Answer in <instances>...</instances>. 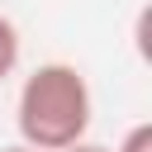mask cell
I'll list each match as a JSON object with an SVG mask.
<instances>
[{
    "instance_id": "cell-2",
    "label": "cell",
    "mask_w": 152,
    "mask_h": 152,
    "mask_svg": "<svg viewBox=\"0 0 152 152\" xmlns=\"http://www.w3.org/2000/svg\"><path fill=\"white\" fill-rule=\"evenodd\" d=\"M19 57H24L19 28H14V19H5V14H0V81H5V76H14Z\"/></svg>"
},
{
    "instance_id": "cell-1",
    "label": "cell",
    "mask_w": 152,
    "mask_h": 152,
    "mask_svg": "<svg viewBox=\"0 0 152 152\" xmlns=\"http://www.w3.org/2000/svg\"><path fill=\"white\" fill-rule=\"evenodd\" d=\"M90 114H95L90 86L81 76V66H71V62H43L19 86L14 124H19L24 147H33V152H62L71 142H86Z\"/></svg>"
},
{
    "instance_id": "cell-3",
    "label": "cell",
    "mask_w": 152,
    "mask_h": 152,
    "mask_svg": "<svg viewBox=\"0 0 152 152\" xmlns=\"http://www.w3.org/2000/svg\"><path fill=\"white\" fill-rule=\"evenodd\" d=\"M114 152H152V124H133Z\"/></svg>"
},
{
    "instance_id": "cell-5",
    "label": "cell",
    "mask_w": 152,
    "mask_h": 152,
    "mask_svg": "<svg viewBox=\"0 0 152 152\" xmlns=\"http://www.w3.org/2000/svg\"><path fill=\"white\" fill-rule=\"evenodd\" d=\"M0 152H33V147H24V142H10V147H0Z\"/></svg>"
},
{
    "instance_id": "cell-4",
    "label": "cell",
    "mask_w": 152,
    "mask_h": 152,
    "mask_svg": "<svg viewBox=\"0 0 152 152\" xmlns=\"http://www.w3.org/2000/svg\"><path fill=\"white\" fill-rule=\"evenodd\" d=\"M62 152H109V147H100V142H71V147H62Z\"/></svg>"
}]
</instances>
